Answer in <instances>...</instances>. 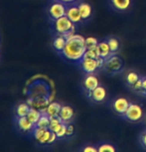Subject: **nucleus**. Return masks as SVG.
Here are the masks:
<instances>
[{
    "mask_svg": "<svg viewBox=\"0 0 146 152\" xmlns=\"http://www.w3.org/2000/svg\"><path fill=\"white\" fill-rule=\"evenodd\" d=\"M87 50L86 39L82 35L74 34L67 38L66 45L60 54L67 60L79 63L83 59Z\"/></svg>",
    "mask_w": 146,
    "mask_h": 152,
    "instance_id": "1",
    "label": "nucleus"
},
{
    "mask_svg": "<svg viewBox=\"0 0 146 152\" xmlns=\"http://www.w3.org/2000/svg\"><path fill=\"white\" fill-rule=\"evenodd\" d=\"M52 26L56 35H63L66 38L74 35L76 32V24L73 23L66 15L53 21Z\"/></svg>",
    "mask_w": 146,
    "mask_h": 152,
    "instance_id": "2",
    "label": "nucleus"
},
{
    "mask_svg": "<svg viewBox=\"0 0 146 152\" xmlns=\"http://www.w3.org/2000/svg\"><path fill=\"white\" fill-rule=\"evenodd\" d=\"M123 60L116 54H111L110 56L105 58L103 70L108 75H116L123 70Z\"/></svg>",
    "mask_w": 146,
    "mask_h": 152,
    "instance_id": "3",
    "label": "nucleus"
},
{
    "mask_svg": "<svg viewBox=\"0 0 146 152\" xmlns=\"http://www.w3.org/2000/svg\"><path fill=\"white\" fill-rule=\"evenodd\" d=\"M67 7H68V5L65 3L51 0V3L47 8V14L51 22L65 16L67 13Z\"/></svg>",
    "mask_w": 146,
    "mask_h": 152,
    "instance_id": "4",
    "label": "nucleus"
},
{
    "mask_svg": "<svg viewBox=\"0 0 146 152\" xmlns=\"http://www.w3.org/2000/svg\"><path fill=\"white\" fill-rule=\"evenodd\" d=\"M125 120L131 121V123H137V121H141L143 118V110H142L141 106L135 103H130L129 107L127 108L126 112L122 115Z\"/></svg>",
    "mask_w": 146,
    "mask_h": 152,
    "instance_id": "5",
    "label": "nucleus"
},
{
    "mask_svg": "<svg viewBox=\"0 0 146 152\" xmlns=\"http://www.w3.org/2000/svg\"><path fill=\"white\" fill-rule=\"evenodd\" d=\"M80 68L83 70L86 74L95 73L97 68V63L96 58H90V57H83V59L78 63Z\"/></svg>",
    "mask_w": 146,
    "mask_h": 152,
    "instance_id": "6",
    "label": "nucleus"
},
{
    "mask_svg": "<svg viewBox=\"0 0 146 152\" xmlns=\"http://www.w3.org/2000/svg\"><path fill=\"white\" fill-rule=\"evenodd\" d=\"M66 16L75 24H80L83 22V18H82L80 9L78 7V3H74V4L68 5V7H67Z\"/></svg>",
    "mask_w": 146,
    "mask_h": 152,
    "instance_id": "7",
    "label": "nucleus"
},
{
    "mask_svg": "<svg viewBox=\"0 0 146 152\" xmlns=\"http://www.w3.org/2000/svg\"><path fill=\"white\" fill-rule=\"evenodd\" d=\"M99 85V79L93 73L86 74V76L83 79V88L86 93L92 92Z\"/></svg>",
    "mask_w": 146,
    "mask_h": 152,
    "instance_id": "8",
    "label": "nucleus"
},
{
    "mask_svg": "<svg viewBox=\"0 0 146 152\" xmlns=\"http://www.w3.org/2000/svg\"><path fill=\"white\" fill-rule=\"evenodd\" d=\"M129 101L124 97H119V98H116L112 103V109L116 114H118L119 115H124V113L126 112L127 108L129 107Z\"/></svg>",
    "mask_w": 146,
    "mask_h": 152,
    "instance_id": "9",
    "label": "nucleus"
},
{
    "mask_svg": "<svg viewBox=\"0 0 146 152\" xmlns=\"http://www.w3.org/2000/svg\"><path fill=\"white\" fill-rule=\"evenodd\" d=\"M87 97L89 99L92 100L95 103H102L106 97V91L104 89V87L99 85L95 90H93L92 92L86 93Z\"/></svg>",
    "mask_w": 146,
    "mask_h": 152,
    "instance_id": "10",
    "label": "nucleus"
},
{
    "mask_svg": "<svg viewBox=\"0 0 146 152\" xmlns=\"http://www.w3.org/2000/svg\"><path fill=\"white\" fill-rule=\"evenodd\" d=\"M15 120H16L15 121H16L17 127L22 132H32L33 129L35 127L34 124L27 118V115L26 117H15Z\"/></svg>",
    "mask_w": 146,
    "mask_h": 152,
    "instance_id": "11",
    "label": "nucleus"
},
{
    "mask_svg": "<svg viewBox=\"0 0 146 152\" xmlns=\"http://www.w3.org/2000/svg\"><path fill=\"white\" fill-rule=\"evenodd\" d=\"M111 7L116 11L123 12L128 10L131 5V0H109Z\"/></svg>",
    "mask_w": 146,
    "mask_h": 152,
    "instance_id": "12",
    "label": "nucleus"
},
{
    "mask_svg": "<svg viewBox=\"0 0 146 152\" xmlns=\"http://www.w3.org/2000/svg\"><path fill=\"white\" fill-rule=\"evenodd\" d=\"M74 115H75V112H74V109L70 106H62V109L60 111V118H62V121L64 123H67L69 124L70 121H72V118H74Z\"/></svg>",
    "mask_w": 146,
    "mask_h": 152,
    "instance_id": "13",
    "label": "nucleus"
},
{
    "mask_svg": "<svg viewBox=\"0 0 146 152\" xmlns=\"http://www.w3.org/2000/svg\"><path fill=\"white\" fill-rule=\"evenodd\" d=\"M66 42H67V38L63 35H56L53 39V48L54 50L57 51V53H61V51L64 50L66 45Z\"/></svg>",
    "mask_w": 146,
    "mask_h": 152,
    "instance_id": "14",
    "label": "nucleus"
},
{
    "mask_svg": "<svg viewBox=\"0 0 146 152\" xmlns=\"http://www.w3.org/2000/svg\"><path fill=\"white\" fill-rule=\"evenodd\" d=\"M78 7L80 9L83 21L90 19V16H92V12H93L92 6L86 2H78Z\"/></svg>",
    "mask_w": 146,
    "mask_h": 152,
    "instance_id": "15",
    "label": "nucleus"
},
{
    "mask_svg": "<svg viewBox=\"0 0 146 152\" xmlns=\"http://www.w3.org/2000/svg\"><path fill=\"white\" fill-rule=\"evenodd\" d=\"M97 50H99V56L103 57V58H107V57H109L112 54L106 39L99 42V45H97Z\"/></svg>",
    "mask_w": 146,
    "mask_h": 152,
    "instance_id": "16",
    "label": "nucleus"
},
{
    "mask_svg": "<svg viewBox=\"0 0 146 152\" xmlns=\"http://www.w3.org/2000/svg\"><path fill=\"white\" fill-rule=\"evenodd\" d=\"M61 109H62V105L60 103L52 102L47 106L45 112L48 114L49 117H56V115H59Z\"/></svg>",
    "mask_w": 146,
    "mask_h": 152,
    "instance_id": "17",
    "label": "nucleus"
},
{
    "mask_svg": "<svg viewBox=\"0 0 146 152\" xmlns=\"http://www.w3.org/2000/svg\"><path fill=\"white\" fill-rule=\"evenodd\" d=\"M140 77H141V76H139L137 73H136V72L129 71V72H127L125 77H124V81H125V84L127 85V86L130 88L139 80V78H140Z\"/></svg>",
    "mask_w": 146,
    "mask_h": 152,
    "instance_id": "18",
    "label": "nucleus"
},
{
    "mask_svg": "<svg viewBox=\"0 0 146 152\" xmlns=\"http://www.w3.org/2000/svg\"><path fill=\"white\" fill-rule=\"evenodd\" d=\"M30 106L29 104H26V103H20L16 106L15 108V114H16V117H26L28 115L29 111H30Z\"/></svg>",
    "mask_w": 146,
    "mask_h": 152,
    "instance_id": "19",
    "label": "nucleus"
},
{
    "mask_svg": "<svg viewBox=\"0 0 146 152\" xmlns=\"http://www.w3.org/2000/svg\"><path fill=\"white\" fill-rule=\"evenodd\" d=\"M106 42L109 45V48H110V51L112 54H116L120 48V44H119V39L115 37H108L106 38Z\"/></svg>",
    "mask_w": 146,
    "mask_h": 152,
    "instance_id": "20",
    "label": "nucleus"
},
{
    "mask_svg": "<svg viewBox=\"0 0 146 152\" xmlns=\"http://www.w3.org/2000/svg\"><path fill=\"white\" fill-rule=\"evenodd\" d=\"M41 115H42V113H41L40 111L31 108V109H30L28 115H27V118H29V121H31V123L34 124V126H36L37 123H38V121L40 120Z\"/></svg>",
    "mask_w": 146,
    "mask_h": 152,
    "instance_id": "21",
    "label": "nucleus"
},
{
    "mask_svg": "<svg viewBox=\"0 0 146 152\" xmlns=\"http://www.w3.org/2000/svg\"><path fill=\"white\" fill-rule=\"evenodd\" d=\"M49 124H50V117H49L47 113H42L40 120L38 121L36 126H40V127H44V129H48Z\"/></svg>",
    "mask_w": 146,
    "mask_h": 152,
    "instance_id": "22",
    "label": "nucleus"
},
{
    "mask_svg": "<svg viewBox=\"0 0 146 152\" xmlns=\"http://www.w3.org/2000/svg\"><path fill=\"white\" fill-rule=\"evenodd\" d=\"M130 89L134 92L138 93V94H142V95H145V91H144V87H143V81H142V77L139 78V80L136 82V83L133 85V86L130 87Z\"/></svg>",
    "mask_w": 146,
    "mask_h": 152,
    "instance_id": "23",
    "label": "nucleus"
},
{
    "mask_svg": "<svg viewBox=\"0 0 146 152\" xmlns=\"http://www.w3.org/2000/svg\"><path fill=\"white\" fill-rule=\"evenodd\" d=\"M46 129H44V127H40V126H35V127L32 130V134H33V136H34V138L36 139V140H39V139L41 138V136L44 134V132Z\"/></svg>",
    "mask_w": 146,
    "mask_h": 152,
    "instance_id": "24",
    "label": "nucleus"
},
{
    "mask_svg": "<svg viewBox=\"0 0 146 152\" xmlns=\"http://www.w3.org/2000/svg\"><path fill=\"white\" fill-rule=\"evenodd\" d=\"M99 56V50H97V47L93 48H87L86 53H84V57H90V58H97Z\"/></svg>",
    "mask_w": 146,
    "mask_h": 152,
    "instance_id": "25",
    "label": "nucleus"
},
{
    "mask_svg": "<svg viewBox=\"0 0 146 152\" xmlns=\"http://www.w3.org/2000/svg\"><path fill=\"white\" fill-rule=\"evenodd\" d=\"M97 151H99V152H104V151L115 152L116 149H115V147L113 146V145H111L109 143H102L97 147Z\"/></svg>",
    "mask_w": 146,
    "mask_h": 152,
    "instance_id": "26",
    "label": "nucleus"
},
{
    "mask_svg": "<svg viewBox=\"0 0 146 152\" xmlns=\"http://www.w3.org/2000/svg\"><path fill=\"white\" fill-rule=\"evenodd\" d=\"M99 41L97 39L93 38V37H89L86 39V45H87V48H96L99 45Z\"/></svg>",
    "mask_w": 146,
    "mask_h": 152,
    "instance_id": "27",
    "label": "nucleus"
},
{
    "mask_svg": "<svg viewBox=\"0 0 146 152\" xmlns=\"http://www.w3.org/2000/svg\"><path fill=\"white\" fill-rule=\"evenodd\" d=\"M51 134H52V130L47 129L46 130H45L44 134L41 136V138L39 139L38 141L40 142L41 144H48V141H49V139H50Z\"/></svg>",
    "mask_w": 146,
    "mask_h": 152,
    "instance_id": "28",
    "label": "nucleus"
},
{
    "mask_svg": "<svg viewBox=\"0 0 146 152\" xmlns=\"http://www.w3.org/2000/svg\"><path fill=\"white\" fill-rule=\"evenodd\" d=\"M67 126H68V124L63 123L62 126H61L60 129L56 132L58 138H63V137H65V136H67Z\"/></svg>",
    "mask_w": 146,
    "mask_h": 152,
    "instance_id": "29",
    "label": "nucleus"
},
{
    "mask_svg": "<svg viewBox=\"0 0 146 152\" xmlns=\"http://www.w3.org/2000/svg\"><path fill=\"white\" fill-rule=\"evenodd\" d=\"M139 142H140V144L146 149V129L139 135Z\"/></svg>",
    "mask_w": 146,
    "mask_h": 152,
    "instance_id": "30",
    "label": "nucleus"
},
{
    "mask_svg": "<svg viewBox=\"0 0 146 152\" xmlns=\"http://www.w3.org/2000/svg\"><path fill=\"white\" fill-rule=\"evenodd\" d=\"M74 126H73L72 124H68V126H67V136H72L74 134Z\"/></svg>",
    "mask_w": 146,
    "mask_h": 152,
    "instance_id": "31",
    "label": "nucleus"
},
{
    "mask_svg": "<svg viewBox=\"0 0 146 152\" xmlns=\"http://www.w3.org/2000/svg\"><path fill=\"white\" fill-rule=\"evenodd\" d=\"M58 138V136L56 134V132H52V134L50 136V139H49V141H48V144H52V143H54L55 141H56V139Z\"/></svg>",
    "mask_w": 146,
    "mask_h": 152,
    "instance_id": "32",
    "label": "nucleus"
},
{
    "mask_svg": "<svg viewBox=\"0 0 146 152\" xmlns=\"http://www.w3.org/2000/svg\"><path fill=\"white\" fill-rule=\"evenodd\" d=\"M55 1H60L65 3L67 5H70V4H74V3H78L80 0H55Z\"/></svg>",
    "mask_w": 146,
    "mask_h": 152,
    "instance_id": "33",
    "label": "nucleus"
},
{
    "mask_svg": "<svg viewBox=\"0 0 146 152\" xmlns=\"http://www.w3.org/2000/svg\"><path fill=\"white\" fill-rule=\"evenodd\" d=\"M83 151L84 152H97V148L93 147V146H86L83 148Z\"/></svg>",
    "mask_w": 146,
    "mask_h": 152,
    "instance_id": "34",
    "label": "nucleus"
},
{
    "mask_svg": "<svg viewBox=\"0 0 146 152\" xmlns=\"http://www.w3.org/2000/svg\"><path fill=\"white\" fill-rule=\"evenodd\" d=\"M142 81H143V87H144L145 95H146V76H144V77H142Z\"/></svg>",
    "mask_w": 146,
    "mask_h": 152,
    "instance_id": "35",
    "label": "nucleus"
}]
</instances>
